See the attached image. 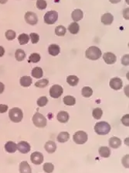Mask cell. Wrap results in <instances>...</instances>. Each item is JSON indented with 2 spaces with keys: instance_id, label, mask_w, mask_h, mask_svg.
<instances>
[{
  "instance_id": "6da1fadb",
  "label": "cell",
  "mask_w": 129,
  "mask_h": 173,
  "mask_svg": "<svg viewBox=\"0 0 129 173\" xmlns=\"http://www.w3.org/2000/svg\"><path fill=\"white\" fill-rule=\"evenodd\" d=\"M101 55H102L101 51L96 46L90 47L85 52L86 57L92 61L98 60L101 57Z\"/></svg>"
},
{
  "instance_id": "7a4b0ae2",
  "label": "cell",
  "mask_w": 129,
  "mask_h": 173,
  "mask_svg": "<svg viewBox=\"0 0 129 173\" xmlns=\"http://www.w3.org/2000/svg\"><path fill=\"white\" fill-rule=\"evenodd\" d=\"M95 130L99 135L107 134L111 131V126L108 123L101 121L95 124Z\"/></svg>"
},
{
  "instance_id": "3957f363",
  "label": "cell",
  "mask_w": 129,
  "mask_h": 173,
  "mask_svg": "<svg viewBox=\"0 0 129 173\" xmlns=\"http://www.w3.org/2000/svg\"><path fill=\"white\" fill-rule=\"evenodd\" d=\"M9 117L10 118L11 121L14 123H19L22 121L23 118V113L21 109L14 107L11 109L10 111L9 112Z\"/></svg>"
},
{
  "instance_id": "277c9868",
  "label": "cell",
  "mask_w": 129,
  "mask_h": 173,
  "mask_svg": "<svg viewBox=\"0 0 129 173\" xmlns=\"http://www.w3.org/2000/svg\"><path fill=\"white\" fill-rule=\"evenodd\" d=\"M33 124H34L36 127H39V128L45 127L46 126V124H47L46 117L39 113H36L33 115Z\"/></svg>"
},
{
  "instance_id": "5b68a950",
  "label": "cell",
  "mask_w": 129,
  "mask_h": 173,
  "mask_svg": "<svg viewBox=\"0 0 129 173\" xmlns=\"http://www.w3.org/2000/svg\"><path fill=\"white\" fill-rule=\"evenodd\" d=\"M87 138H88L87 133L84 131H82V130L76 132L73 137L74 141L77 145H83L84 143H86Z\"/></svg>"
},
{
  "instance_id": "8992f818",
  "label": "cell",
  "mask_w": 129,
  "mask_h": 173,
  "mask_svg": "<svg viewBox=\"0 0 129 173\" xmlns=\"http://www.w3.org/2000/svg\"><path fill=\"white\" fill-rule=\"evenodd\" d=\"M58 19V13L55 10L47 12L44 16V22L46 24H54Z\"/></svg>"
},
{
  "instance_id": "52a82bcc",
  "label": "cell",
  "mask_w": 129,
  "mask_h": 173,
  "mask_svg": "<svg viewBox=\"0 0 129 173\" xmlns=\"http://www.w3.org/2000/svg\"><path fill=\"white\" fill-rule=\"evenodd\" d=\"M63 92V88L59 85H54L50 89V95L52 98L57 99L60 96H61V95Z\"/></svg>"
},
{
  "instance_id": "ba28073f",
  "label": "cell",
  "mask_w": 129,
  "mask_h": 173,
  "mask_svg": "<svg viewBox=\"0 0 129 173\" xmlns=\"http://www.w3.org/2000/svg\"><path fill=\"white\" fill-rule=\"evenodd\" d=\"M25 20L30 25H36L38 22L37 15L33 12H27L25 14Z\"/></svg>"
},
{
  "instance_id": "9c48e42d",
  "label": "cell",
  "mask_w": 129,
  "mask_h": 173,
  "mask_svg": "<svg viewBox=\"0 0 129 173\" xmlns=\"http://www.w3.org/2000/svg\"><path fill=\"white\" fill-rule=\"evenodd\" d=\"M30 159H31V162L35 165H40L43 162V155H42V153L36 151V152H33L31 154Z\"/></svg>"
},
{
  "instance_id": "30bf717a",
  "label": "cell",
  "mask_w": 129,
  "mask_h": 173,
  "mask_svg": "<svg viewBox=\"0 0 129 173\" xmlns=\"http://www.w3.org/2000/svg\"><path fill=\"white\" fill-rule=\"evenodd\" d=\"M110 87L115 90H119L122 88L123 82L121 78H113L110 81Z\"/></svg>"
},
{
  "instance_id": "8fae6325",
  "label": "cell",
  "mask_w": 129,
  "mask_h": 173,
  "mask_svg": "<svg viewBox=\"0 0 129 173\" xmlns=\"http://www.w3.org/2000/svg\"><path fill=\"white\" fill-rule=\"evenodd\" d=\"M17 150L22 154H26L30 151V144L26 141H20L17 145Z\"/></svg>"
},
{
  "instance_id": "7c38bea8",
  "label": "cell",
  "mask_w": 129,
  "mask_h": 173,
  "mask_svg": "<svg viewBox=\"0 0 129 173\" xmlns=\"http://www.w3.org/2000/svg\"><path fill=\"white\" fill-rule=\"evenodd\" d=\"M103 58L104 61L107 64V65H112V64L115 63L117 60V57L115 56V54H114L113 53L107 52L104 53L103 55Z\"/></svg>"
},
{
  "instance_id": "4fadbf2b",
  "label": "cell",
  "mask_w": 129,
  "mask_h": 173,
  "mask_svg": "<svg viewBox=\"0 0 129 173\" xmlns=\"http://www.w3.org/2000/svg\"><path fill=\"white\" fill-rule=\"evenodd\" d=\"M121 145V140L120 138L116 137H112L109 139V145L111 148L117 149L119 148Z\"/></svg>"
},
{
  "instance_id": "5bb4252c",
  "label": "cell",
  "mask_w": 129,
  "mask_h": 173,
  "mask_svg": "<svg viewBox=\"0 0 129 173\" xmlns=\"http://www.w3.org/2000/svg\"><path fill=\"white\" fill-rule=\"evenodd\" d=\"M114 20V16L111 13H104L102 16H101V22L104 25H111Z\"/></svg>"
},
{
  "instance_id": "9a60e30c",
  "label": "cell",
  "mask_w": 129,
  "mask_h": 173,
  "mask_svg": "<svg viewBox=\"0 0 129 173\" xmlns=\"http://www.w3.org/2000/svg\"><path fill=\"white\" fill-rule=\"evenodd\" d=\"M71 16H72V19H74V22H78V21L81 20L83 19V12H82L81 10L80 9H77V10H74L73 11L72 14H71Z\"/></svg>"
},
{
  "instance_id": "2e32d148",
  "label": "cell",
  "mask_w": 129,
  "mask_h": 173,
  "mask_svg": "<svg viewBox=\"0 0 129 173\" xmlns=\"http://www.w3.org/2000/svg\"><path fill=\"white\" fill-rule=\"evenodd\" d=\"M44 148L45 150H46L48 153L52 154V153L55 152L56 150H57V145H56L54 141H47L45 144Z\"/></svg>"
},
{
  "instance_id": "e0dca14e",
  "label": "cell",
  "mask_w": 129,
  "mask_h": 173,
  "mask_svg": "<svg viewBox=\"0 0 129 173\" xmlns=\"http://www.w3.org/2000/svg\"><path fill=\"white\" fill-rule=\"evenodd\" d=\"M19 171L20 173H32V169L28 162L23 161L19 165Z\"/></svg>"
},
{
  "instance_id": "ac0fdd59",
  "label": "cell",
  "mask_w": 129,
  "mask_h": 173,
  "mask_svg": "<svg viewBox=\"0 0 129 173\" xmlns=\"http://www.w3.org/2000/svg\"><path fill=\"white\" fill-rule=\"evenodd\" d=\"M5 150L8 153H14L17 150V145L13 141H8L5 145Z\"/></svg>"
},
{
  "instance_id": "d6986e66",
  "label": "cell",
  "mask_w": 129,
  "mask_h": 173,
  "mask_svg": "<svg viewBox=\"0 0 129 173\" xmlns=\"http://www.w3.org/2000/svg\"><path fill=\"white\" fill-rule=\"evenodd\" d=\"M48 52L50 55L52 56H57L60 54V48L58 45L57 44H51L50 45L48 48Z\"/></svg>"
},
{
  "instance_id": "ffe728a7",
  "label": "cell",
  "mask_w": 129,
  "mask_h": 173,
  "mask_svg": "<svg viewBox=\"0 0 129 173\" xmlns=\"http://www.w3.org/2000/svg\"><path fill=\"white\" fill-rule=\"evenodd\" d=\"M57 120L60 123H67L69 120V114L66 111H60L57 114Z\"/></svg>"
},
{
  "instance_id": "44dd1931",
  "label": "cell",
  "mask_w": 129,
  "mask_h": 173,
  "mask_svg": "<svg viewBox=\"0 0 129 173\" xmlns=\"http://www.w3.org/2000/svg\"><path fill=\"white\" fill-rule=\"evenodd\" d=\"M70 138V134L68 132H61L57 136V141L60 143H64V142L67 141Z\"/></svg>"
},
{
  "instance_id": "7402d4cb",
  "label": "cell",
  "mask_w": 129,
  "mask_h": 173,
  "mask_svg": "<svg viewBox=\"0 0 129 173\" xmlns=\"http://www.w3.org/2000/svg\"><path fill=\"white\" fill-rule=\"evenodd\" d=\"M43 75L42 68L40 67H36L32 70V76L36 78H40Z\"/></svg>"
},
{
  "instance_id": "603a6c76",
  "label": "cell",
  "mask_w": 129,
  "mask_h": 173,
  "mask_svg": "<svg viewBox=\"0 0 129 173\" xmlns=\"http://www.w3.org/2000/svg\"><path fill=\"white\" fill-rule=\"evenodd\" d=\"M67 82L71 86H76L79 82V78L76 75H69L67 78Z\"/></svg>"
},
{
  "instance_id": "cb8c5ba5",
  "label": "cell",
  "mask_w": 129,
  "mask_h": 173,
  "mask_svg": "<svg viewBox=\"0 0 129 173\" xmlns=\"http://www.w3.org/2000/svg\"><path fill=\"white\" fill-rule=\"evenodd\" d=\"M19 82L22 87H29L32 84V78L30 76H22Z\"/></svg>"
},
{
  "instance_id": "d4e9b609",
  "label": "cell",
  "mask_w": 129,
  "mask_h": 173,
  "mask_svg": "<svg viewBox=\"0 0 129 173\" xmlns=\"http://www.w3.org/2000/svg\"><path fill=\"white\" fill-rule=\"evenodd\" d=\"M79 30H80V27H79V24L77 23V22L72 23L69 25L68 27V30L71 32V33L72 34H77V33L79 32Z\"/></svg>"
},
{
  "instance_id": "484cf974",
  "label": "cell",
  "mask_w": 129,
  "mask_h": 173,
  "mask_svg": "<svg viewBox=\"0 0 129 173\" xmlns=\"http://www.w3.org/2000/svg\"><path fill=\"white\" fill-rule=\"evenodd\" d=\"M99 154L103 158H109L111 155V150L107 147H101L99 148Z\"/></svg>"
},
{
  "instance_id": "4316f807",
  "label": "cell",
  "mask_w": 129,
  "mask_h": 173,
  "mask_svg": "<svg viewBox=\"0 0 129 173\" xmlns=\"http://www.w3.org/2000/svg\"><path fill=\"white\" fill-rule=\"evenodd\" d=\"M15 57H16V59L18 61H22L26 57L25 51L22 49L16 50V53H15Z\"/></svg>"
},
{
  "instance_id": "83f0119b",
  "label": "cell",
  "mask_w": 129,
  "mask_h": 173,
  "mask_svg": "<svg viewBox=\"0 0 129 173\" xmlns=\"http://www.w3.org/2000/svg\"><path fill=\"white\" fill-rule=\"evenodd\" d=\"M63 103L67 106H74L76 103V99L72 95H67L63 98Z\"/></svg>"
},
{
  "instance_id": "f1b7e54d",
  "label": "cell",
  "mask_w": 129,
  "mask_h": 173,
  "mask_svg": "<svg viewBox=\"0 0 129 173\" xmlns=\"http://www.w3.org/2000/svg\"><path fill=\"white\" fill-rule=\"evenodd\" d=\"M29 40H30V37L26 33H22L18 37V40H19V43L20 45L26 44L29 42Z\"/></svg>"
},
{
  "instance_id": "f546056e",
  "label": "cell",
  "mask_w": 129,
  "mask_h": 173,
  "mask_svg": "<svg viewBox=\"0 0 129 173\" xmlns=\"http://www.w3.org/2000/svg\"><path fill=\"white\" fill-rule=\"evenodd\" d=\"M93 95V90L91 87L88 86H86V87H83L82 89V95L83 97H86V98H89L91 95Z\"/></svg>"
},
{
  "instance_id": "4dcf8cb0",
  "label": "cell",
  "mask_w": 129,
  "mask_h": 173,
  "mask_svg": "<svg viewBox=\"0 0 129 173\" xmlns=\"http://www.w3.org/2000/svg\"><path fill=\"white\" fill-rule=\"evenodd\" d=\"M66 27H64L63 26H58V27H56L55 29V33L56 35L60 36V37H62V36H64L65 33H66Z\"/></svg>"
},
{
  "instance_id": "1f68e13d",
  "label": "cell",
  "mask_w": 129,
  "mask_h": 173,
  "mask_svg": "<svg viewBox=\"0 0 129 173\" xmlns=\"http://www.w3.org/2000/svg\"><path fill=\"white\" fill-rule=\"evenodd\" d=\"M40 61V55L37 53H33L29 57V62L32 63H37Z\"/></svg>"
},
{
  "instance_id": "d6a6232c",
  "label": "cell",
  "mask_w": 129,
  "mask_h": 173,
  "mask_svg": "<svg viewBox=\"0 0 129 173\" xmlns=\"http://www.w3.org/2000/svg\"><path fill=\"white\" fill-rule=\"evenodd\" d=\"M6 37L8 40H13L16 38V33L14 30H8L6 32Z\"/></svg>"
},
{
  "instance_id": "836d02e7",
  "label": "cell",
  "mask_w": 129,
  "mask_h": 173,
  "mask_svg": "<svg viewBox=\"0 0 129 173\" xmlns=\"http://www.w3.org/2000/svg\"><path fill=\"white\" fill-rule=\"evenodd\" d=\"M102 114L103 111L101 108H95V110H93V113H92L93 117L96 120L101 119V116H102Z\"/></svg>"
},
{
  "instance_id": "e575fe53",
  "label": "cell",
  "mask_w": 129,
  "mask_h": 173,
  "mask_svg": "<svg viewBox=\"0 0 129 173\" xmlns=\"http://www.w3.org/2000/svg\"><path fill=\"white\" fill-rule=\"evenodd\" d=\"M43 170L46 173H52L54 170V166L52 163L46 162L43 165Z\"/></svg>"
},
{
  "instance_id": "d590c367",
  "label": "cell",
  "mask_w": 129,
  "mask_h": 173,
  "mask_svg": "<svg viewBox=\"0 0 129 173\" xmlns=\"http://www.w3.org/2000/svg\"><path fill=\"white\" fill-rule=\"evenodd\" d=\"M49 84V81L47 79H41L35 83V86L38 88H45Z\"/></svg>"
},
{
  "instance_id": "8d00e7d4",
  "label": "cell",
  "mask_w": 129,
  "mask_h": 173,
  "mask_svg": "<svg viewBox=\"0 0 129 173\" xmlns=\"http://www.w3.org/2000/svg\"><path fill=\"white\" fill-rule=\"evenodd\" d=\"M48 103V99L46 96H41L37 100V105L39 107H45Z\"/></svg>"
},
{
  "instance_id": "74e56055",
  "label": "cell",
  "mask_w": 129,
  "mask_h": 173,
  "mask_svg": "<svg viewBox=\"0 0 129 173\" xmlns=\"http://www.w3.org/2000/svg\"><path fill=\"white\" fill-rule=\"evenodd\" d=\"M46 6L47 4L45 0H37V2H36V7L40 10H45L46 8Z\"/></svg>"
},
{
  "instance_id": "f35d334b",
  "label": "cell",
  "mask_w": 129,
  "mask_h": 173,
  "mask_svg": "<svg viewBox=\"0 0 129 173\" xmlns=\"http://www.w3.org/2000/svg\"><path fill=\"white\" fill-rule=\"evenodd\" d=\"M30 39H31V41L33 44H37L38 41L39 40V36L38 35L37 33H31L30 35Z\"/></svg>"
},
{
  "instance_id": "ab89813d",
  "label": "cell",
  "mask_w": 129,
  "mask_h": 173,
  "mask_svg": "<svg viewBox=\"0 0 129 173\" xmlns=\"http://www.w3.org/2000/svg\"><path fill=\"white\" fill-rule=\"evenodd\" d=\"M128 120H129V115L126 114V115H124L122 118H121V122H122V124H124V126H126V127H128L129 126Z\"/></svg>"
},
{
  "instance_id": "60d3db41",
  "label": "cell",
  "mask_w": 129,
  "mask_h": 173,
  "mask_svg": "<svg viewBox=\"0 0 129 173\" xmlns=\"http://www.w3.org/2000/svg\"><path fill=\"white\" fill-rule=\"evenodd\" d=\"M8 110V106L5 104H0V113H5Z\"/></svg>"
},
{
  "instance_id": "b9f144b4",
  "label": "cell",
  "mask_w": 129,
  "mask_h": 173,
  "mask_svg": "<svg viewBox=\"0 0 129 173\" xmlns=\"http://www.w3.org/2000/svg\"><path fill=\"white\" fill-rule=\"evenodd\" d=\"M128 54H126L121 59V63L124 65H128Z\"/></svg>"
},
{
  "instance_id": "7bdbcfd3",
  "label": "cell",
  "mask_w": 129,
  "mask_h": 173,
  "mask_svg": "<svg viewBox=\"0 0 129 173\" xmlns=\"http://www.w3.org/2000/svg\"><path fill=\"white\" fill-rule=\"evenodd\" d=\"M128 11H129L128 8L125 9V10H124V11H123V16H124V19H127V20H128V19H129Z\"/></svg>"
},
{
  "instance_id": "ee69618b",
  "label": "cell",
  "mask_w": 129,
  "mask_h": 173,
  "mask_svg": "<svg viewBox=\"0 0 129 173\" xmlns=\"http://www.w3.org/2000/svg\"><path fill=\"white\" fill-rule=\"evenodd\" d=\"M4 89H5V86H4L3 83L0 82V94H2L4 92Z\"/></svg>"
},
{
  "instance_id": "f6af8a7d",
  "label": "cell",
  "mask_w": 129,
  "mask_h": 173,
  "mask_svg": "<svg viewBox=\"0 0 129 173\" xmlns=\"http://www.w3.org/2000/svg\"><path fill=\"white\" fill-rule=\"evenodd\" d=\"M5 54V49L2 46H0V57H2Z\"/></svg>"
},
{
  "instance_id": "bcb514c9",
  "label": "cell",
  "mask_w": 129,
  "mask_h": 173,
  "mask_svg": "<svg viewBox=\"0 0 129 173\" xmlns=\"http://www.w3.org/2000/svg\"><path fill=\"white\" fill-rule=\"evenodd\" d=\"M111 3L113 4H116V3H118L119 2H121V0H109Z\"/></svg>"
},
{
  "instance_id": "7dc6e473",
  "label": "cell",
  "mask_w": 129,
  "mask_h": 173,
  "mask_svg": "<svg viewBox=\"0 0 129 173\" xmlns=\"http://www.w3.org/2000/svg\"><path fill=\"white\" fill-rule=\"evenodd\" d=\"M8 0H0V3L1 4H5L6 3Z\"/></svg>"
},
{
  "instance_id": "c3c4849f",
  "label": "cell",
  "mask_w": 129,
  "mask_h": 173,
  "mask_svg": "<svg viewBox=\"0 0 129 173\" xmlns=\"http://www.w3.org/2000/svg\"><path fill=\"white\" fill-rule=\"evenodd\" d=\"M125 145L128 146V138H127V139H126V140H125Z\"/></svg>"
},
{
  "instance_id": "681fc988",
  "label": "cell",
  "mask_w": 129,
  "mask_h": 173,
  "mask_svg": "<svg viewBox=\"0 0 129 173\" xmlns=\"http://www.w3.org/2000/svg\"><path fill=\"white\" fill-rule=\"evenodd\" d=\"M126 2H127V3H128V0H126Z\"/></svg>"
}]
</instances>
